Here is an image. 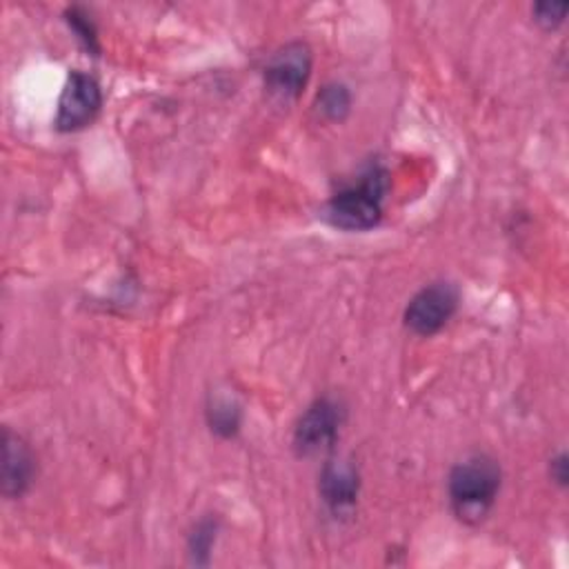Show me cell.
<instances>
[{
    "label": "cell",
    "instance_id": "1",
    "mask_svg": "<svg viewBox=\"0 0 569 569\" xmlns=\"http://www.w3.org/2000/svg\"><path fill=\"white\" fill-rule=\"evenodd\" d=\"M500 489V469L489 456H471L449 473V498L456 516L469 525L480 522Z\"/></svg>",
    "mask_w": 569,
    "mask_h": 569
},
{
    "label": "cell",
    "instance_id": "2",
    "mask_svg": "<svg viewBox=\"0 0 569 569\" xmlns=\"http://www.w3.org/2000/svg\"><path fill=\"white\" fill-rule=\"evenodd\" d=\"M382 173H369L358 187H349L331 198L327 207V218L333 227L347 231H365L380 220L382 200Z\"/></svg>",
    "mask_w": 569,
    "mask_h": 569
},
{
    "label": "cell",
    "instance_id": "3",
    "mask_svg": "<svg viewBox=\"0 0 569 569\" xmlns=\"http://www.w3.org/2000/svg\"><path fill=\"white\" fill-rule=\"evenodd\" d=\"M100 104L102 93L96 78L84 71H71L58 100L56 127L60 131L82 129L98 116Z\"/></svg>",
    "mask_w": 569,
    "mask_h": 569
},
{
    "label": "cell",
    "instance_id": "4",
    "mask_svg": "<svg viewBox=\"0 0 569 569\" xmlns=\"http://www.w3.org/2000/svg\"><path fill=\"white\" fill-rule=\"evenodd\" d=\"M458 293L449 282H433L420 289L407 305L405 322L418 336L436 333L456 311Z\"/></svg>",
    "mask_w": 569,
    "mask_h": 569
},
{
    "label": "cell",
    "instance_id": "5",
    "mask_svg": "<svg viewBox=\"0 0 569 569\" xmlns=\"http://www.w3.org/2000/svg\"><path fill=\"white\" fill-rule=\"evenodd\" d=\"M311 71V51L302 42H289L282 49H278L267 69H264V80L267 87L280 96V98H296L302 87L307 84Z\"/></svg>",
    "mask_w": 569,
    "mask_h": 569
},
{
    "label": "cell",
    "instance_id": "6",
    "mask_svg": "<svg viewBox=\"0 0 569 569\" xmlns=\"http://www.w3.org/2000/svg\"><path fill=\"white\" fill-rule=\"evenodd\" d=\"M340 427V409L327 400H316L298 420L293 445L300 456H311L322 449H329L338 436Z\"/></svg>",
    "mask_w": 569,
    "mask_h": 569
},
{
    "label": "cell",
    "instance_id": "7",
    "mask_svg": "<svg viewBox=\"0 0 569 569\" xmlns=\"http://www.w3.org/2000/svg\"><path fill=\"white\" fill-rule=\"evenodd\" d=\"M36 473V460L27 442L4 429L2 433V493L7 498H20Z\"/></svg>",
    "mask_w": 569,
    "mask_h": 569
},
{
    "label": "cell",
    "instance_id": "8",
    "mask_svg": "<svg viewBox=\"0 0 569 569\" xmlns=\"http://www.w3.org/2000/svg\"><path fill=\"white\" fill-rule=\"evenodd\" d=\"M320 491L333 511H345L356 502L358 473L347 462H329L320 476Z\"/></svg>",
    "mask_w": 569,
    "mask_h": 569
},
{
    "label": "cell",
    "instance_id": "9",
    "mask_svg": "<svg viewBox=\"0 0 569 569\" xmlns=\"http://www.w3.org/2000/svg\"><path fill=\"white\" fill-rule=\"evenodd\" d=\"M320 111L329 118H342L349 109V93L342 84H327L318 96Z\"/></svg>",
    "mask_w": 569,
    "mask_h": 569
},
{
    "label": "cell",
    "instance_id": "10",
    "mask_svg": "<svg viewBox=\"0 0 569 569\" xmlns=\"http://www.w3.org/2000/svg\"><path fill=\"white\" fill-rule=\"evenodd\" d=\"M565 11H567V2H540L533 7L536 22H540L547 29L560 24L565 18Z\"/></svg>",
    "mask_w": 569,
    "mask_h": 569
},
{
    "label": "cell",
    "instance_id": "11",
    "mask_svg": "<svg viewBox=\"0 0 569 569\" xmlns=\"http://www.w3.org/2000/svg\"><path fill=\"white\" fill-rule=\"evenodd\" d=\"M213 429L216 431H224V433H231L236 427H238V411L233 407H229V402H222V405H216L213 409Z\"/></svg>",
    "mask_w": 569,
    "mask_h": 569
},
{
    "label": "cell",
    "instance_id": "12",
    "mask_svg": "<svg viewBox=\"0 0 569 569\" xmlns=\"http://www.w3.org/2000/svg\"><path fill=\"white\" fill-rule=\"evenodd\" d=\"M551 478L560 485L567 482V458L565 456H558L553 462H551Z\"/></svg>",
    "mask_w": 569,
    "mask_h": 569
}]
</instances>
